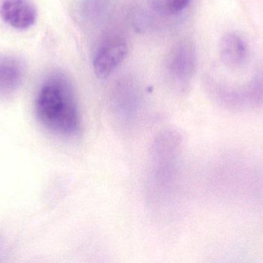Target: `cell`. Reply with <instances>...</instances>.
Here are the masks:
<instances>
[{
  "label": "cell",
  "mask_w": 263,
  "mask_h": 263,
  "mask_svg": "<svg viewBox=\"0 0 263 263\" xmlns=\"http://www.w3.org/2000/svg\"><path fill=\"white\" fill-rule=\"evenodd\" d=\"M35 114L46 129L60 135H76L81 128L73 89L63 76L51 77L40 88Z\"/></svg>",
  "instance_id": "obj_1"
},
{
  "label": "cell",
  "mask_w": 263,
  "mask_h": 263,
  "mask_svg": "<svg viewBox=\"0 0 263 263\" xmlns=\"http://www.w3.org/2000/svg\"><path fill=\"white\" fill-rule=\"evenodd\" d=\"M128 54L126 42L116 38L107 40L96 52L93 60L94 73L99 78L109 77L122 63Z\"/></svg>",
  "instance_id": "obj_2"
},
{
  "label": "cell",
  "mask_w": 263,
  "mask_h": 263,
  "mask_svg": "<svg viewBox=\"0 0 263 263\" xmlns=\"http://www.w3.org/2000/svg\"><path fill=\"white\" fill-rule=\"evenodd\" d=\"M196 67V54L193 43L184 41L174 46L167 62V69L173 79L179 83L188 82Z\"/></svg>",
  "instance_id": "obj_3"
},
{
  "label": "cell",
  "mask_w": 263,
  "mask_h": 263,
  "mask_svg": "<svg viewBox=\"0 0 263 263\" xmlns=\"http://www.w3.org/2000/svg\"><path fill=\"white\" fill-rule=\"evenodd\" d=\"M0 16L11 27L23 30L35 24L36 8L30 0H3Z\"/></svg>",
  "instance_id": "obj_4"
},
{
  "label": "cell",
  "mask_w": 263,
  "mask_h": 263,
  "mask_svg": "<svg viewBox=\"0 0 263 263\" xmlns=\"http://www.w3.org/2000/svg\"><path fill=\"white\" fill-rule=\"evenodd\" d=\"M249 47L245 40L236 32L225 34L219 43V56L223 64L230 69L242 67L248 60Z\"/></svg>",
  "instance_id": "obj_5"
},
{
  "label": "cell",
  "mask_w": 263,
  "mask_h": 263,
  "mask_svg": "<svg viewBox=\"0 0 263 263\" xmlns=\"http://www.w3.org/2000/svg\"><path fill=\"white\" fill-rule=\"evenodd\" d=\"M21 63L12 57H0V92L9 94L16 90L23 78Z\"/></svg>",
  "instance_id": "obj_6"
},
{
  "label": "cell",
  "mask_w": 263,
  "mask_h": 263,
  "mask_svg": "<svg viewBox=\"0 0 263 263\" xmlns=\"http://www.w3.org/2000/svg\"><path fill=\"white\" fill-rule=\"evenodd\" d=\"M247 111L263 110V66L250 81L242 85Z\"/></svg>",
  "instance_id": "obj_7"
},
{
  "label": "cell",
  "mask_w": 263,
  "mask_h": 263,
  "mask_svg": "<svg viewBox=\"0 0 263 263\" xmlns=\"http://www.w3.org/2000/svg\"><path fill=\"white\" fill-rule=\"evenodd\" d=\"M192 0H147L148 6L162 15H176L188 7Z\"/></svg>",
  "instance_id": "obj_8"
}]
</instances>
